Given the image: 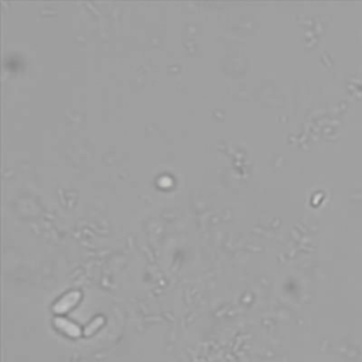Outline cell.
<instances>
[{
  "label": "cell",
  "mask_w": 362,
  "mask_h": 362,
  "mask_svg": "<svg viewBox=\"0 0 362 362\" xmlns=\"http://www.w3.org/2000/svg\"><path fill=\"white\" fill-rule=\"evenodd\" d=\"M81 298V293L79 291H71L68 294H65L64 297L60 298L55 306H54V311L55 313H64L67 310H70L71 307H74L75 304L78 303V300Z\"/></svg>",
  "instance_id": "cell-1"
},
{
  "label": "cell",
  "mask_w": 362,
  "mask_h": 362,
  "mask_svg": "<svg viewBox=\"0 0 362 362\" xmlns=\"http://www.w3.org/2000/svg\"><path fill=\"white\" fill-rule=\"evenodd\" d=\"M54 324L60 328L61 331H64L65 334L71 335V337H79L81 335V330L78 326H75L74 323L68 321L65 319H55L54 320Z\"/></svg>",
  "instance_id": "cell-2"
},
{
  "label": "cell",
  "mask_w": 362,
  "mask_h": 362,
  "mask_svg": "<svg viewBox=\"0 0 362 362\" xmlns=\"http://www.w3.org/2000/svg\"><path fill=\"white\" fill-rule=\"evenodd\" d=\"M104 324V319L102 317H98V319H95L91 324H88L85 327V334L86 335H89V334H92V332H95L101 326Z\"/></svg>",
  "instance_id": "cell-3"
}]
</instances>
